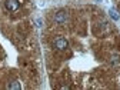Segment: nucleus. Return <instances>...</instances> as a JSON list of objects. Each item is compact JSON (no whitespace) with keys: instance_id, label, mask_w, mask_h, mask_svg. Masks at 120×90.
Returning a JSON list of instances; mask_svg holds the SVG:
<instances>
[{"instance_id":"1","label":"nucleus","mask_w":120,"mask_h":90,"mask_svg":"<svg viewBox=\"0 0 120 90\" xmlns=\"http://www.w3.org/2000/svg\"><path fill=\"white\" fill-rule=\"evenodd\" d=\"M53 46H54V49H57V50H66V49L69 47V41H67L64 37H57V39L53 41Z\"/></svg>"},{"instance_id":"2","label":"nucleus","mask_w":120,"mask_h":90,"mask_svg":"<svg viewBox=\"0 0 120 90\" xmlns=\"http://www.w3.org/2000/svg\"><path fill=\"white\" fill-rule=\"evenodd\" d=\"M4 6H6V9L10 10V11H17L19 7H20V2H19V0H6V2H4Z\"/></svg>"},{"instance_id":"3","label":"nucleus","mask_w":120,"mask_h":90,"mask_svg":"<svg viewBox=\"0 0 120 90\" xmlns=\"http://www.w3.org/2000/svg\"><path fill=\"white\" fill-rule=\"evenodd\" d=\"M54 22L59 23V24H63L64 22H67V13L63 11V10H60L56 13V16H54Z\"/></svg>"},{"instance_id":"4","label":"nucleus","mask_w":120,"mask_h":90,"mask_svg":"<svg viewBox=\"0 0 120 90\" xmlns=\"http://www.w3.org/2000/svg\"><path fill=\"white\" fill-rule=\"evenodd\" d=\"M7 89H10V90H19V89H22V84H20L17 80H13V82L9 83Z\"/></svg>"},{"instance_id":"5","label":"nucleus","mask_w":120,"mask_h":90,"mask_svg":"<svg viewBox=\"0 0 120 90\" xmlns=\"http://www.w3.org/2000/svg\"><path fill=\"white\" fill-rule=\"evenodd\" d=\"M109 13H110V17H112V19H113L114 22H117V20L120 19V16L117 14V11H116L114 9H110V10H109Z\"/></svg>"},{"instance_id":"6","label":"nucleus","mask_w":120,"mask_h":90,"mask_svg":"<svg viewBox=\"0 0 120 90\" xmlns=\"http://www.w3.org/2000/svg\"><path fill=\"white\" fill-rule=\"evenodd\" d=\"M36 23H37V26H39V27L41 26V20H40V19H36Z\"/></svg>"}]
</instances>
